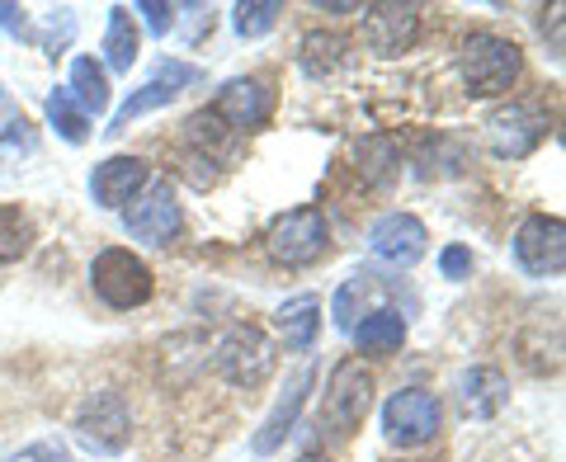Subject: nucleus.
Masks as SVG:
<instances>
[{"label": "nucleus", "instance_id": "4468645a", "mask_svg": "<svg viewBox=\"0 0 566 462\" xmlns=\"http://www.w3.org/2000/svg\"><path fill=\"white\" fill-rule=\"evenodd\" d=\"M486 133H491V147L501 156H528L547 137V114L538 104H510V109L491 114Z\"/></svg>", "mask_w": 566, "mask_h": 462}, {"label": "nucleus", "instance_id": "39448f33", "mask_svg": "<svg viewBox=\"0 0 566 462\" xmlns=\"http://www.w3.org/2000/svg\"><path fill=\"white\" fill-rule=\"evenodd\" d=\"M76 434L85 449L95 453H123L133 439V411H128V397L104 387V392H91L76 416Z\"/></svg>", "mask_w": 566, "mask_h": 462}, {"label": "nucleus", "instance_id": "1a4fd4ad", "mask_svg": "<svg viewBox=\"0 0 566 462\" xmlns=\"http://www.w3.org/2000/svg\"><path fill=\"white\" fill-rule=\"evenodd\" d=\"M515 260L534 279L562 274V264H566V227H562V218H547V212L524 218V227L515 231Z\"/></svg>", "mask_w": 566, "mask_h": 462}, {"label": "nucleus", "instance_id": "7ed1b4c3", "mask_svg": "<svg viewBox=\"0 0 566 462\" xmlns=\"http://www.w3.org/2000/svg\"><path fill=\"white\" fill-rule=\"evenodd\" d=\"M212 368H218L232 387H241V392H255V387L274 372V345L264 340L260 326L241 322L212 345Z\"/></svg>", "mask_w": 566, "mask_h": 462}, {"label": "nucleus", "instance_id": "f03ea898", "mask_svg": "<svg viewBox=\"0 0 566 462\" xmlns=\"http://www.w3.org/2000/svg\"><path fill=\"white\" fill-rule=\"evenodd\" d=\"M463 81H468V95L476 99H495L505 95L510 85L520 81V48L510 39H495V33H472V39L463 43Z\"/></svg>", "mask_w": 566, "mask_h": 462}, {"label": "nucleus", "instance_id": "ddd939ff", "mask_svg": "<svg viewBox=\"0 0 566 462\" xmlns=\"http://www.w3.org/2000/svg\"><path fill=\"white\" fill-rule=\"evenodd\" d=\"M424 241H430V231H424V222L411 218V212H387V218H378L374 231H368L374 255L387 260L392 270H411L424 255Z\"/></svg>", "mask_w": 566, "mask_h": 462}, {"label": "nucleus", "instance_id": "0eeeda50", "mask_svg": "<svg viewBox=\"0 0 566 462\" xmlns=\"http://www.w3.org/2000/svg\"><path fill=\"white\" fill-rule=\"evenodd\" d=\"M180 203H175V189L170 180H147L133 203L123 208V227L133 231L137 241H151V245H170L175 237H180Z\"/></svg>", "mask_w": 566, "mask_h": 462}, {"label": "nucleus", "instance_id": "4be33fe9", "mask_svg": "<svg viewBox=\"0 0 566 462\" xmlns=\"http://www.w3.org/2000/svg\"><path fill=\"white\" fill-rule=\"evenodd\" d=\"M349 43L340 39V33H307L303 39V66L312 71V76H331L335 66H345L349 57Z\"/></svg>", "mask_w": 566, "mask_h": 462}, {"label": "nucleus", "instance_id": "412c9836", "mask_svg": "<svg viewBox=\"0 0 566 462\" xmlns=\"http://www.w3.org/2000/svg\"><path fill=\"white\" fill-rule=\"evenodd\" d=\"M33 245V222L14 203H0V264L24 260Z\"/></svg>", "mask_w": 566, "mask_h": 462}, {"label": "nucleus", "instance_id": "7c9ffc66", "mask_svg": "<svg viewBox=\"0 0 566 462\" xmlns=\"http://www.w3.org/2000/svg\"><path fill=\"white\" fill-rule=\"evenodd\" d=\"M137 14H147L151 33H170V24H175V10H170V6H161V0H142Z\"/></svg>", "mask_w": 566, "mask_h": 462}, {"label": "nucleus", "instance_id": "aec40b11", "mask_svg": "<svg viewBox=\"0 0 566 462\" xmlns=\"http://www.w3.org/2000/svg\"><path fill=\"white\" fill-rule=\"evenodd\" d=\"M104 57L114 71H133L137 62V24L128 10H109V33H104Z\"/></svg>", "mask_w": 566, "mask_h": 462}, {"label": "nucleus", "instance_id": "b1692460", "mask_svg": "<svg viewBox=\"0 0 566 462\" xmlns=\"http://www.w3.org/2000/svg\"><path fill=\"white\" fill-rule=\"evenodd\" d=\"M71 99H76L81 109H95V114L109 104V81H104V71L91 57H81L71 66Z\"/></svg>", "mask_w": 566, "mask_h": 462}, {"label": "nucleus", "instance_id": "c85d7f7f", "mask_svg": "<svg viewBox=\"0 0 566 462\" xmlns=\"http://www.w3.org/2000/svg\"><path fill=\"white\" fill-rule=\"evenodd\" d=\"M439 270H444V279H468L472 274V251L468 245H449V251L439 255Z\"/></svg>", "mask_w": 566, "mask_h": 462}, {"label": "nucleus", "instance_id": "dca6fc26", "mask_svg": "<svg viewBox=\"0 0 566 462\" xmlns=\"http://www.w3.org/2000/svg\"><path fill=\"white\" fill-rule=\"evenodd\" d=\"M274 330H279V340L283 349H293V354H303L316 345V330H322V297H293V302H283V307L274 312Z\"/></svg>", "mask_w": 566, "mask_h": 462}, {"label": "nucleus", "instance_id": "a211bd4d", "mask_svg": "<svg viewBox=\"0 0 566 462\" xmlns=\"http://www.w3.org/2000/svg\"><path fill=\"white\" fill-rule=\"evenodd\" d=\"M505 397H510V382H505L501 368H472L463 378V411L476 416V420H486V416L501 411Z\"/></svg>", "mask_w": 566, "mask_h": 462}, {"label": "nucleus", "instance_id": "9b49d317", "mask_svg": "<svg viewBox=\"0 0 566 462\" xmlns=\"http://www.w3.org/2000/svg\"><path fill=\"white\" fill-rule=\"evenodd\" d=\"M212 114H218L227 128H232L237 137H245V133H255V128H264L270 123V114H274V91H270V81H232V85H222V95L208 104Z\"/></svg>", "mask_w": 566, "mask_h": 462}, {"label": "nucleus", "instance_id": "c756f323", "mask_svg": "<svg viewBox=\"0 0 566 462\" xmlns=\"http://www.w3.org/2000/svg\"><path fill=\"white\" fill-rule=\"evenodd\" d=\"M10 462H71V453L62 449V443H33V449H24V453H14Z\"/></svg>", "mask_w": 566, "mask_h": 462}, {"label": "nucleus", "instance_id": "f257e3e1", "mask_svg": "<svg viewBox=\"0 0 566 462\" xmlns=\"http://www.w3.org/2000/svg\"><path fill=\"white\" fill-rule=\"evenodd\" d=\"M368 406H374V372H368L359 359L335 364L331 382H326L322 416H316V430L331 434V439H349L364 424Z\"/></svg>", "mask_w": 566, "mask_h": 462}, {"label": "nucleus", "instance_id": "a878e982", "mask_svg": "<svg viewBox=\"0 0 566 462\" xmlns=\"http://www.w3.org/2000/svg\"><path fill=\"white\" fill-rule=\"evenodd\" d=\"M283 6L279 0H251V6H237V33L241 39H260V33H270L279 24Z\"/></svg>", "mask_w": 566, "mask_h": 462}, {"label": "nucleus", "instance_id": "f8f14e48", "mask_svg": "<svg viewBox=\"0 0 566 462\" xmlns=\"http://www.w3.org/2000/svg\"><path fill=\"white\" fill-rule=\"evenodd\" d=\"M420 39V6H368L364 10V43L382 52V57H397V52H411Z\"/></svg>", "mask_w": 566, "mask_h": 462}, {"label": "nucleus", "instance_id": "393cba45", "mask_svg": "<svg viewBox=\"0 0 566 462\" xmlns=\"http://www.w3.org/2000/svg\"><path fill=\"white\" fill-rule=\"evenodd\" d=\"M48 114H52V123H57V133L66 137V141H85L91 137V118H85V109L76 99H71V91H57L48 99Z\"/></svg>", "mask_w": 566, "mask_h": 462}, {"label": "nucleus", "instance_id": "5701e85b", "mask_svg": "<svg viewBox=\"0 0 566 462\" xmlns=\"http://www.w3.org/2000/svg\"><path fill=\"white\" fill-rule=\"evenodd\" d=\"M354 161H359L364 185H387L397 175V147L387 137H368V141H359Z\"/></svg>", "mask_w": 566, "mask_h": 462}, {"label": "nucleus", "instance_id": "20e7f679", "mask_svg": "<svg viewBox=\"0 0 566 462\" xmlns=\"http://www.w3.org/2000/svg\"><path fill=\"white\" fill-rule=\"evenodd\" d=\"M326 241H331V227L322 218V208L283 212V218L270 227V237H264L270 255L283 264V270H307V264H316L326 255Z\"/></svg>", "mask_w": 566, "mask_h": 462}, {"label": "nucleus", "instance_id": "2f4dec72", "mask_svg": "<svg viewBox=\"0 0 566 462\" xmlns=\"http://www.w3.org/2000/svg\"><path fill=\"white\" fill-rule=\"evenodd\" d=\"M0 24H6V29H20V24H24V10H20V6H0Z\"/></svg>", "mask_w": 566, "mask_h": 462}, {"label": "nucleus", "instance_id": "cd10ccee", "mask_svg": "<svg viewBox=\"0 0 566 462\" xmlns=\"http://www.w3.org/2000/svg\"><path fill=\"white\" fill-rule=\"evenodd\" d=\"M0 151L14 156V151H33V128L24 114L14 109H0Z\"/></svg>", "mask_w": 566, "mask_h": 462}, {"label": "nucleus", "instance_id": "f3484780", "mask_svg": "<svg viewBox=\"0 0 566 462\" xmlns=\"http://www.w3.org/2000/svg\"><path fill=\"white\" fill-rule=\"evenodd\" d=\"M307 387H312V372H307V368L293 372V382H289V392H283V401L270 411V420L260 424V434L251 439L255 453H274L279 443L293 434V420H297V411H303V401H307Z\"/></svg>", "mask_w": 566, "mask_h": 462}, {"label": "nucleus", "instance_id": "473e14b6", "mask_svg": "<svg viewBox=\"0 0 566 462\" xmlns=\"http://www.w3.org/2000/svg\"><path fill=\"white\" fill-rule=\"evenodd\" d=\"M297 462H331V458H322V453H303V458H297Z\"/></svg>", "mask_w": 566, "mask_h": 462}, {"label": "nucleus", "instance_id": "6ab92c4d", "mask_svg": "<svg viewBox=\"0 0 566 462\" xmlns=\"http://www.w3.org/2000/svg\"><path fill=\"white\" fill-rule=\"evenodd\" d=\"M354 340H359L364 354H397L406 340V322L392 307H378L364 316V326H354Z\"/></svg>", "mask_w": 566, "mask_h": 462}, {"label": "nucleus", "instance_id": "2eb2a0df", "mask_svg": "<svg viewBox=\"0 0 566 462\" xmlns=\"http://www.w3.org/2000/svg\"><path fill=\"white\" fill-rule=\"evenodd\" d=\"M151 175H147V161H137V156H114V161H104L95 166L91 175V193H95V203L99 208H128L133 203V193L147 185Z\"/></svg>", "mask_w": 566, "mask_h": 462}, {"label": "nucleus", "instance_id": "6e6552de", "mask_svg": "<svg viewBox=\"0 0 566 462\" xmlns=\"http://www.w3.org/2000/svg\"><path fill=\"white\" fill-rule=\"evenodd\" d=\"M439 420H444L439 397L424 392V387H406V392H397L392 401H387L382 430L397 449H420V443H430L439 434Z\"/></svg>", "mask_w": 566, "mask_h": 462}, {"label": "nucleus", "instance_id": "423d86ee", "mask_svg": "<svg viewBox=\"0 0 566 462\" xmlns=\"http://www.w3.org/2000/svg\"><path fill=\"white\" fill-rule=\"evenodd\" d=\"M91 283L95 293L109 302L114 312H128V307H142L151 297V270L142 264L133 251H99L95 264H91Z\"/></svg>", "mask_w": 566, "mask_h": 462}, {"label": "nucleus", "instance_id": "bb28decb", "mask_svg": "<svg viewBox=\"0 0 566 462\" xmlns=\"http://www.w3.org/2000/svg\"><path fill=\"white\" fill-rule=\"evenodd\" d=\"M374 293V283H368V274H354L345 288H340V297H335V326L340 330H354V307H364V297Z\"/></svg>", "mask_w": 566, "mask_h": 462}, {"label": "nucleus", "instance_id": "9d476101", "mask_svg": "<svg viewBox=\"0 0 566 462\" xmlns=\"http://www.w3.org/2000/svg\"><path fill=\"white\" fill-rule=\"evenodd\" d=\"M199 81H203V71H199V66H189V62H166L147 85H142L137 95H128V104H123V109L109 118V128H104V133H109V137L128 133V123H133V118L151 114V109H161V104H170L175 95L185 91V85H199Z\"/></svg>", "mask_w": 566, "mask_h": 462}]
</instances>
